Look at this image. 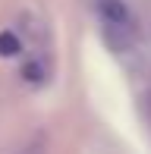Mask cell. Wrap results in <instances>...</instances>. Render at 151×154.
<instances>
[{
	"label": "cell",
	"instance_id": "obj_3",
	"mask_svg": "<svg viewBox=\"0 0 151 154\" xmlns=\"http://www.w3.org/2000/svg\"><path fill=\"white\" fill-rule=\"evenodd\" d=\"M19 154H44V142H32L29 148H22Z\"/></svg>",
	"mask_w": 151,
	"mask_h": 154
},
{
	"label": "cell",
	"instance_id": "obj_2",
	"mask_svg": "<svg viewBox=\"0 0 151 154\" xmlns=\"http://www.w3.org/2000/svg\"><path fill=\"white\" fill-rule=\"evenodd\" d=\"M0 54H3V57L19 54V38H16L13 32H3V35H0Z\"/></svg>",
	"mask_w": 151,
	"mask_h": 154
},
{
	"label": "cell",
	"instance_id": "obj_1",
	"mask_svg": "<svg viewBox=\"0 0 151 154\" xmlns=\"http://www.w3.org/2000/svg\"><path fill=\"white\" fill-rule=\"evenodd\" d=\"M98 13L110 29H129V22H132L123 0H98Z\"/></svg>",
	"mask_w": 151,
	"mask_h": 154
},
{
	"label": "cell",
	"instance_id": "obj_4",
	"mask_svg": "<svg viewBox=\"0 0 151 154\" xmlns=\"http://www.w3.org/2000/svg\"><path fill=\"white\" fill-rule=\"evenodd\" d=\"M25 75H29V79L35 82V79H38V66H29V69H25Z\"/></svg>",
	"mask_w": 151,
	"mask_h": 154
}]
</instances>
